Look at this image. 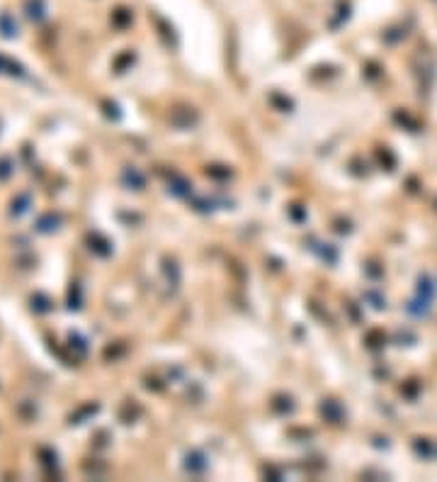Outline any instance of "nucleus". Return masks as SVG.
Here are the masks:
<instances>
[]
</instances>
